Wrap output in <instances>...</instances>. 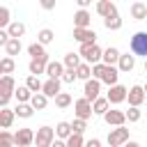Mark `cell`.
Returning a JSON list of instances; mask_svg holds the SVG:
<instances>
[{
	"label": "cell",
	"mask_w": 147,
	"mask_h": 147,
	"mask_svg": "<svg viewBox=\"0 0 147 147\" xmlns=\"http://www.w3.org/2000/svg\"><path fill=\"white\" fill-rule=\"evenodd\" d=\"M53 147H67V140H55Z\"/></svg>",
	"instance_id": "cell-48"
},
{
	"label": "cell",
	"mask_w": 147,
	"mask_h": 147,
	"mask_svg": "<svg viewBox=\"0 0 147 147\" xmlns=\"http://www.w3.org/2000/svg\"><path fill=\"white\" fill-rule=\"evenodd\" d=\"M9 39H11V37H9V32H7V30H0V46H2V48L9 44Z\"/></svg>",
	"instance_id": "cell-44"
},
{
	"label": "cell",
	"mask_w": 147,
	"mask_h": 147,
	"mask_svg": "<svg viewBox=\"0 0 147 147\" xmlns=\"http://www.w3.org/2000/svg\"><path fill=\"white\" fill-rule=\"evenodd\" d=\"M7 32H9V37H11V39H21V37L25 34V23H21V21H14V23L7 28Z\"/></svg>",
	"instance_id": "cell-28"
},
{
	"label": "cell",
	"mask_w": 147,
	"mask_h": 147,
	"mask_svg": "<svg viewBox=\"0 0 147 147\" xmlns=\"http://www.w3.org/2000/svg\"><path fill=\"white\" fill-rule=\"evenodd\" d=\"M145 74H147V60H145Z\"/></svg>",
	"instance_id": "cell-51"
},
{
	"label": "cell",
	"mask_w": 147,
	"mask_h": 147,
	"mask_svg": "<svg viewBox=\"0 0 147 147\" xmlns=\"http://www.w3.org/2000/svg\"><path fill=\"white\" fill-rule=\"evenodd\" d=\"M85 142H87V140H85L80 133H74V136L67 140V147H85Z\"/></svg>",
	"instance_id": "cell-40"
},
{
	"label": "cell",
	"mask_w": 147,
	"mask_h": 147,
	"mask_svg": "<svg viewBox=\"0 0 147 147\" xmlns=\"http://www.w3.org/2000/svg\"><path fill=\"white\" fill-rule=\"evenodd\" d=\"M23 51V44H21V39H9V44L5 46V55L7 57H14V55H18Z\"/></svg>",
	"instance_id": "cell-30"
},
{
	"label": "cell",
	"mask_w": 147,
	"mask_h": 147,
	"mask_svg": "<svg viewBox=\"0 0 147 147\" xmlns=\"http://www.w3.org/2000/svg\"><path fill=\"white\" fill-rule=\"evenodd\" d=\"M92 0H78V9H87Z\"/></svg>",
	"instance_id": "cell-47"
},
{
	"label": "cell",
	"mask_w": 147,
	"mask_h": 147,
	"mask_svg": "<svg viewBox=\"0 0 147 147\" xmlns=\"http://www.w3.org/2000/svg\"><path fill=\"white\" fill-rule=\"evenodd\" d=\"M74 39L83 46V44H96V32L92 28L87 30H80V28H74Z\"/></svg>",
	"instance_id": "cell-12"
},
{
	"label": "cell",
	"mask_w": 147,
	"mask_h": 147,
	"mask_svg": "<svg viewBox=\"0 0 147 147\" xmlns=\"http://www.w3.org/2000/svg\"><path fill=\"white\" fill-rule=\"evenodd\" d=\"M85 147H101V140H99V138H90V140L85 142Z\"/></svg>",
	"instance_id": "cell-45"
},
{
	"label": "cell",
	"mask_w": 147,
	"mask_h": 147,
	"mask_svg": "<svg viewBox=\"0 0 147 147\" xmlns=\"http://www.w3.org/2000/svg\"><path fill=\"white\" fill-rule=\"evenodd\" d=\"M78 55L83 57V62H87V64H92V67L103 62V51H101L96 44H83L80 51H78Z\"/></svg>",
	"instance_id": "cell-1"
},
{
	"label": "cell",
	"mask_w": 147,
	"mask_h": 147,
	"mask_svg": "<svg viewBox=\"0 0 147 147\" xmlns=\"http://www.w3.org/2000/svg\"><path fill=\"white\" fill-rule=\"evenodd\" d=\"M142 87H145V94H147V83H145V85H142Z\"/></svg>",
	"instance_id": "cell-50"
},
{
	"label": "cell",
	"mask_w": 147,
	"mask_h": 147,
	"mask_svg": "<svg viewBox=\"0 0 147 147\" xmlns=\"http://www.w3.org/2000/svg\"><path fill=\"white\" fill-rule=\"evenodd\" d=\"M145 99H147V94H145V87H142V85H131V87H129V96H126V101H129L131 108H140Z\"/></svg>",
	"instance_id": "cell-8"
},
{
	"label": "cell",
	"mask_w": 147,
	"mask_h": 147,
	"mask_svg": "<svg viewBox=\"0 0 147 147\" xmlns=\"http://www.w3.org/2000/svg\"><path fill=\"white\" fill-rule=\"evenodd\" d=\"M103 71H106V64L101 62V64H94L92 67V78H96V80H101V76H103Z\"/></svg>",
	"instance_id": "cell-43"
},
{
	"label": "cell",
	"mask_w": 147,
	"mask_h": 147,
	"mask_svg": "<svg viewBox=\"0 0 147 147\" xmlns=\"http://www.w3.org/2000/svg\"><path fill=\"white\" fill-rule=\"evenodd\" d=\"M96 14H99L101 18H110V16H117L119 11H117V5H115V2H110V0H99V2H96Z\"/></svg>",
	"instance_id": "cell-11"
},
{
	"label": "cell",
	"mask_w": 147,
	"mask_h": 147,
	"mask_svg": "<svg viewBox=\"0 0 147 147\" xmlns=\"http://www.w3.org/2000/svg\"><path fill=\"white\" fill-rule=\"evenodd\" d=\"M16 145V136L11 131H0V147H14Z\"/></svg>",
	"instance_id": "cell-38"
},
{
	"label": "cell",
	"mask_w": 147,
	"mask_h": 147,
	"mask_svg": "<svg viewBox=\"0 0 147 147\" xmlns=\"http://www.w3.org/2000/svg\"><path fill=\"white\" fill-rule=\"evenodd\" d=\"M117 78H119V69L117 67H106V71L101 76V83H106L108 87H113V85H117Z\"/></svg>",
	"instance_id": "cell-22"
},
{
	"label": "cell",
	"mask_w": 147,
	"mask_h": 147,
	"mask_svg": "<svg viewBox=\"0 0 147 147\" xmlns=\"http://www.w3.org/2000/svg\"><path fill=\"white\" fill-rule=\"evenodd\" d=\"M124 147H142V145H140V142H136V140H129Z\"/></svg>",
	"instance_id": "cell-49"
},
{
	"label": "cell",
	"mask_w": 147,
	"mask_h": 147,
	"mask_svg": "<svg viewBox=\"0 0 147 147\" xmlns=\"http://www.w3.org/2000/svg\"><path fill=\"white\" fill-rule=\"evenodd\" d=\"M14 136H16V147H32L37 133H34L32 129H18Z\"/></svg>",
	"instance_id": "cell-10"
},
{
	"label": "cell",
	"mask_w": 147,
	"mask_h": 147,
	"mask_svg": "<svg viewBox=\"0 0 147 147\" xmlns=\"http://www.w3.org/2000/svg\"><path fill=\"white\" fill-rule=\"evenodd\" d=\"M14 119H16V113L11 108H2L0 110V126H2V131H9L11 124H14Z\"/></svg>",
	"instance_id": "cell-20"
},
{
	"label": "cell",
	"mask_w": 147,
	"mask_h": 147,
	"mask_svg": "<svg viewBox=\"0 0 147 147\" xmlns=\"http://www.w3.org/2000/svg\"><path fill=\"white\" fill-rule=\"evenodd\" d=\"M30 106H32L34 110H44V108L48 106V96L39 92V94H34V96H32V101H30Z\"/></svg>",
	"instance_id": "cell-35"
},
{
	"label": "cell",
	"mask_w": 147,
	"mask_h": 147,
	"mask_svg": "<svg viewBox=\"0 0 147 147\" xmlns=\"http://www.w3.org/2000/svg\"><path fill=\"white\" fill-rule=\"evenodd\" d=\"M14 113H16V117H21V119H30V117L34 115V108H32L30 103H16Z\"/></svg>",
	"instance_id": "cell-27"
},
{
	"label": "cell",
	"mask_w": 147,
	"mask_h": 147,
	"mask_svg": "<svg viewBox=\"0 0 147 147\" xmlns=\"http://www.w3.org/2000/svg\"><path fill=\"white\" fill-rule=\"evenodd\" d=\"M71 129H74V133H80V136H83L85 129H87V122H85V119H74V122H71Z\"/></svg>",
	"instance_id": "cell-41"
},
{
	"label": "cell",
	"mask_w": 147,
	"mask_h": 147,
	"mask_svg": "<svg viewBox=\"0 0 147 147\" xmlns=\"http://www.w3.org/2000/svg\"><path fill=\"white\" fill-rule=\"evenodd\" d=\"M55 136H57V140H69V138L74 136L71 122H57V124H55Z\"/></svg>",
	"instance_id": "cell-21"
},
{
	"label": "cell",
	"mask_w": 147,
	"mask_h": 147,
	"mask_svg": "<svg viewBox=\"0 0 147 147\" xmlns=\"http://www.w3.org/2000/svg\"><path fill=\"white\" fill-rule=\"evenodd\" d=\"M32 96H34V94L28 90V85H18V87H16V92H14V99H16L18 103H30V101H32Z\"/></svg>",
	"instance_id": "cell-23"
},
{
	"label": "cell",
	"mask_w": 147,
	"mask_h": 147,
	"mask_svg": "<svg viewBox=\"0 0 147 147\" xmlns=\"http://www.w3.org/2000/svg\"><path fill=\"white\" fill-rule=\"evenodd\" d=\"M122 23H124V21H122V16H119V14H117V16H110V18H103V28H106V30H113V32H115V30H119V28H122Z\"/></svg>",
	"instance_id": "cell-33"
},
{
	"label": "cell",
	"mask_w": 147,
	"mask_h": 147,
	"mask_svg": "<svg viewBox=\"0 0 147 147\" xmlns=\"http://www.w3.org/2000/svg\"><path fill=\"white\" fill-rule=\"evenodd\" d=\"M74 113H76V119H90L92 115H94V110H92V101H87L85 96H80V99H76L74 101Z\"/></svg>",
	"instance_id": "cell-6"
},
{
	"label": "cell",
	"mask_w": 147,
	"mask_h": 147,
	"mask_svg": "<svg viewBox=\"0 0 147 147\" xmlns=\"http://www.w3.org/2000/svg\"><path fill=\"white\" fill-rule=\"evenodd\" d=\"M53 39H55V32H53L51 28H41V30L37 32V41H39L41 46H48Z\"/></svg>",
	"instance_id": "cell-29"
},
{
	"label": "cell",
	"mask_w": 147,
	"mask_h": 147,
	"mask_svg": "<svg viewBox=\"0 0 147 147\" xmlns=\"http://www.w3.org/2000/svg\"><path fill=\"white\" fill-rule=\"evenodd\" d=\"M83 96L87 99V101H96L99 96H101V80H96V78H90L85 85H83Z\"/></svg>",
	"instance_id": "cell-7"
},
{
	"label": "cell",
	"mask_w": 147,
	"mask_h": 147,
	"mask_svg": "<svg viewBox=\"0 0 147 147\" xmlns=\"http://www.w3.org/2000/svg\"><path fill=\"white\" fill-rule=\"evenodd\" d=\"M55 106H57L60 110L69 108V106H71V94H69V92H60V94L55 96Z\"/></svg>",
	"instance_id": "cell-37"
},
{
	"label": "cell",
	"mask_w": 147,
	"mask_h": 147,
	"mask_svg": "<svg viewBox=\"0 0 147 147\" xmlns=\"http://www.w3.org/2000/svg\"><path fill=\"white\" fill-rule=\"evenodd\" d=\"M92 110H94V115H101V117H103V115L110 110V101H108L106 96H99V99L92 103Z\"/></svg>",
	"instance_id": "cell-26"
},
{
	"label": "cell",
	"mask_w": 147,
	"mask_h": 147,
	"mask_svg": "<svg viewBox=\"0 0 147 147\" xmlns=\"http://www.w3.org/2000/svg\"><path fill=\"white\" fill-rule=\"evenodd\" d=\"M28 55H30V60L51 62V57H48V53H46V46H41L39 41H34V44H30V46H28Z\"/></svg>",
	"instance_id": "cell-13"
},
{
	"label": "cell",
	"mask_w": 147,
	"mask_h": 147,
	"mask_svg": "<svg viewBox=\"0 0 147 147\" xmlns=\"http://www.w3.org/2000/svg\"><path fill=\"white\" fill-rule=\"evenodd\" d=\"M133 67H136V55L133 53H122V57L117 62L119 74H129V71H133Z\"/></svg>",
	"instance_id": "cell-16"
},
{
	"label": "cell",
	"mask_w": 147,
	"mask_h": 147,
	"mask_svg": "<svg viewBox=\"0 0 147 147\" xmlns=\"http://www.w3.org/2000/svg\"><path fill=\"white\" fill-rule=\"evenodd\" d=\"M55 140H57V136H55L53 126H39L37 129V136H34V145L37 147H53Z\"/></svg>",
	"instance_id": "cell-3"
},
{
	"label": "cell",
	"mask_w": 147,
	"mask_h": 147,
	"mask_svg": "<svg viewBox=\"0 0 147 147\" xmlns=\"http://www.w3.org/2000/svg\"><path fill=\"white\" fill-rule=\"evenodd\" d=\"M62 64H64V69H78L83 64V57L78 53H67L64 60H62Z\"/></svg>",
	"instance_id": "cell-24"
},
{
	"label": "cell",
	"mask_w": 147,
	"mask_h": 147,
	"mask_svg": "<svg viewBox=\"0 0 147 147\" xmlns=\"http://www.w3.org/2000/svg\"><path fill=\"white\" fill-rule=\"evenodd\" d=\"M119 57H122V53H119V48H115V46H108V48L103 51V64H106V67H117Z\"/></svg>",
	"instance_id": "cell-18"
},
{
	"label": "cell",
	"mask_w": 147,
	"mask_h": 147,
	"mask_svg": "<svg viewBox=\"0 0 147 147\" xmlns=\"http://www.w3.org/2000/svg\"><path fill=\"white\" fill-rule=\"evenodd\" d=\"M46 67H48V62H41V60H30V62H28L30 76H41V74H46Z\"/></svg>",
	"instance_id": "cell-25"
},
{
	"label": "cell",
	"mask_w": 147,
	"mask_h": 147,
	"mask_svg": "<svg viewBox=\"0 0 147 147\" xmlns=\"http://www.w3.org/2000/svg\"><path fill=\"white\" fill-rule=\"evenodd\" d=\"M74 80H78V74H76V69H67L64 71V76H62V83H74Z\"/></svg>",
	"instance_id": "cell-42"
},
{
	"label": "cell",
	"mask_w": 147,
	"mask_h": 147,
	"mask_svg": "<svg viewBox=\"0 0 147 147\" xmlns=\"http://www.w3.org/2000/svg\"><path fill=\"white\" fill-rule=\"evenodd\" d=\"M129 51H131L136 57L140 55V57L147 60V32H142V30L136 32V34L129 39Z\"/></svg>",
	"instance_id": "cell-2"
},
{
	"label": "cell",
	"mask_w": 147,
	"mask_h": 147,
	"mask_svg": "<svg viewBox=\"0 0 147 147\" xmlns=\"http://www.w3.org/2000/svg\"><path fill=\"white\" fill-rule=\"evenodd\" d=\"M90 23H92V14H90L87 9H78V11L74 14V28L87 30V28H90Z\"/></svg>",
	"instance_id": "cell-14"
},
{
	"label": "cell",
	"mask_w": 147,
	"mask_h": 147,
	"mask_svg": "<svg viewBox=\"0 0 147 147\" xmlns=\"http://www.w3.org/2000/svg\"><path fill=\"white\" fill-rule=\"evenodd\" d=\"M103 122H106L108 126H113V129L124 126V124H126V110H115V108H110V110L103 115Z\"/></svg>",
	"instance_id": "cell-9"
},
{
	"label": "cell",
	"mask_w": 147,
	"mask_h": 147,
	"mask_svg": "<svg viewBox=\"0 0 147 147\" xmlns=\"http://www.w3.org/2000/svg\"><path fill=\"white\" fill-rule=\"evenodd\" d=\"M76 74H78V80H83V83H87L90 78H92V64H87V62H83L78 69H76Z\"/></svg>",
	"instance_id": "cell-34"
},
{
	"label": "cell",
	"mask_w": 147,
	"mask_h": 147,
	"mask_svg": "<svg viewBox=\"0 0 147 147\" xmlns=\"http://www.w3.org/2000/svg\"><path fill=\"white\" fill-rule=\"evenodd\" d=\"M64 64L62 62H57V60H51L48 62V67H46V76L48 78H53V80H62V76H64Z\"/></svg>",
	"instance_id": "cell-15"
},
{
	"label": "cell",
	"mask_w": 147,
	"mask_h": 147,
	"mask_svg": "<svg viewBox=\"0 0 147 147\" xmlns=\"http://www.w3.org/2000/svg\"><path fill=\"white\" fill-rule=\"evenodd\" d=\"M14 69H16V62H14V57H2L0 60V71H2V76H11L14 74Z\"/></svg>",
	"instance_id": "cell-31"
},
{
	"label": "cell",
	"mask_w": 147,
	"mask_h": 147,
	"mask_svg": "<svg viewBox=\"0 0 147 147\" xmlns=\"http://www.w3.org/2000/svg\"><path fill=\"white\" fill-rule=\"evenodd\" d=\"M129 11H131V18H136V21H145V18H147V2L136 0V2H131Z\"/></svg>",
	"instance_id": "cell-19"
},
{
	"label": "cell",
	"mask_w": 147,
	"mask_h": 147,
	"mask_svg": "<svg viewBox=\"0 0 147 147\" xmlns=\"http://www.w3.org/2000/svg\"><path fill=\"white\" fill-rule=\"evenodd\" d=\"M140 117H142L140 108H131V106H129V110H126V122H129V124H136V122H140Z\"/></svg>",
	"instance_id": "cell-39"
},
{
	"label": "cell",
	"mask_w": 147,
	"mask_h": 147,
	"mask_svg": "<svg viewBox=\"0 0 147 147\" xmlns=\"http://www.w3.org/2000/svg\"><path fill=\"white\" fill-rule=\"evenodd\" d=\"M11 14H9V7H0V30H7L11 25Z\"/></svg>",
	"instance_id": "cell-36"
},
{
	"label": "cell",
	"mask_w": 147,
	"mask_h": 147,
	"mask_svg": "<svg viewBox=\"0 0 147 147\" xmlns=\"http://www.w3.org/2000/svg\"><path fill=\"white\" fill-rule=\"evenodd\" d=\"M129 129L126 126H117V129H110L108 131V145L110 147H124L129 142Z\"/></svg>",
	"instance_id": "cell-4"
},
{
	"label": "cell",
	"mask_w": 147,
	"mask_h": 147,
	"mask_svg": "<svg viewBox=\"0 0 147 147\" xmlns=\"http://www.w3.org/2000/svg\"><path fill=\"white\" fill-rule=\"evenodd\" d=\"M126 96H129V90L124 87V85H113V87H108V92H106V99L110 101V106H119V103H124L126 101Z\"/></svg>",
	"instance_id": "cell-5"
},
{
	"label": "cell",
	"mask_w": 147,
	"mask_h": 147,
	"mask_svg": "<svg viewBox=\"0 0 147 147\" xmlns=\"http://www.w3.org/2000/svg\"><path fill=\"white\" fill-rule=\"evenodd\" d=\"M53 7H55V2H53V0H41V9H46V11H48V9H53Z\"/></svg>",
	"instance_id": "cell-46"
},
{
	"label": "cell",
	"mask_w": 147,
	"mask_h": 147,
	"mask_svg": "<svg viewBox=\"0 0 147 147\" xmlns=\"http://www.w3.org/2000/svg\"><path fill=\"white\" fill-rule=\"evenodd\" d=\"M60 85H62V80H53V78H46L44 80V90H41V94H46L48 99H55L62 90H60Z\"/></svg>",
	"instance_id": "cell-17"
},
{
	"label": "cell",
	"mask_w": 147,
	"mask_h": 147,
	"mask_svg": "<svg viewBox=\"0 0 147 147\" xmlns=\"http://www.w3.org/2000/svg\"><path fill=\"white\" fill-rule=\"evenodd\" d=\"M25 85H28V90H30L32 94H39V92L44 90V83L39 80V76H28V78H25Z\"/></svg>",
	"instance_id": "cell-32"
}]
</instances>
